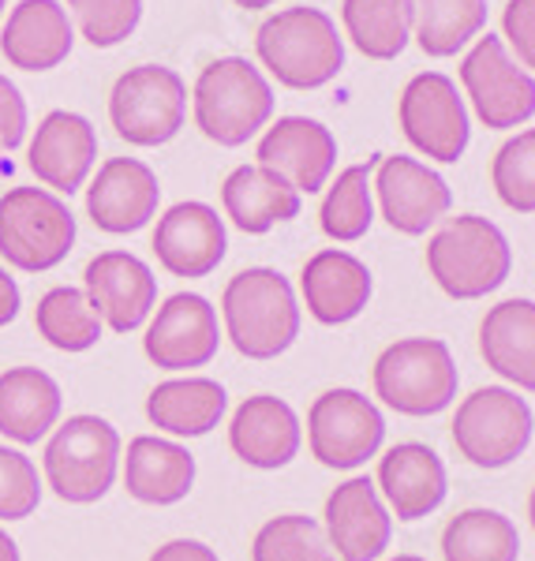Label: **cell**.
<instances>
[{
  "mask_svg": "<svg viewBox=\"0 0 535 561\" xmlns=\"http://www.w3.org/2000/svg\"><path fill=\"white\" fill-rule=\"evenodd\" d=\"M221 325L248 359H277L300 337V300L285 274L270 266L240 270L221 293Z\"/></svg>",
  "mask_w": 535,
  "mask_h": 561,
  "instance_id": "cell-1",
  "label": "cell"
},
{
  "mask_svg": "<svg viewBox=\"0 0 535 561\" xmlns=\"http://www.w3.org/2000/svg\"><path fill=\"white\" fill-rule=\"evenodd\" d=\"M121 431L102 415H71L53 427L42 454V483L68 505H94L121 479Z\"/></svg>",
  "mask_w": 535,
  "mask_h": 561,
  "instance_id": "cell-2",
  "label": "cell"
},
{
  "mask_svg": "<svg viewBox=\"0 0 535 561\" xmlns=\"http://www.w3.org/2000/svg\"><path fill=\"white\" fill-rule=\"evenodd\" d=\"M262 68L288 90H319L344 68V38L319 8H285L262 20L255 34Z\"/></svg>",
  "mask_w": 535,
  "mask_h": 561,
  "instance_id": "cell-3",
  "label": "cell"
},
{
  "mask_svg": "<svg viewBox=\"0 0 535 561\" xmlns=\"http://www.w3.org/2000/svg\"><path fill=\"white\" fill-rule=\"evenodd\" d=\"M428 270L449 300H483L510 280L513 248L491 217L460 214L428 240Z\"/></svg>",
  "mask_w": 535,
  "mask_h": 561,
  "instance_id": "cell-4",
  "label": "cell"
},
{
  "mask_svg": "<svg viewBox=\"0 0 535 561\" xmlns=\"http://www.w3.org/2000/svg\"><path fill=\"white\" fill-rule=\"evenodd\" d=\"M195 128L217 147H243L274 113V87L248 57H217L195 79Z\"/></svg>",
  "mask_w": 535,
  "mask_h": 561,
  "instance_id": "cell-5",
  "label": "cell"
},
{
  "mask_svg": "<svg viewBox=\"0 0 535 561\" xmlns=\"http://www.w3.org/2000/svg\"><path fill=\"white\" fill-rule=\"evenodd\" d=\"M371 382L386 409L408 420H428L457 401L460 370L446 341L405 337L383 348L371 370Z\"/></svg>",
  "mask_w": 535,
  "mask_h": 561,
  "instance_id": "cell-6",
  "label": "cell"
},
{
  "mask_svg": "<svg viewBox=\"0 0 535 561\" xmlns=\"http://www.w3.org/2000/svg\"><path fill=\"white\" fill-rule=\"evenodd\" d=\"M79 225L60 195L45 187H12L0 195V259L23 274L60 266L76 248Z\"/></svg>",
  "mask_w": 535,
  "mask_h": 561,
  "instance_id": "cell-7",
  "label": "cell"
},
{
  "mask_svg": "<svg viewBox=\"0 0 535 561\" xmlns=\"http://www.w3.org/2000/svg\"><path fill=\"white\" fill-rule=\"evenodd\" d=\"M449 434L457 454L468 465L483 468V472H498V468H510L513 460H521L524 449L532 446L535 415L532 404L516 389L483 386L471 389L457 404Z\"/></svg>",
  "mask_w": 535,
  "mask_h": 561,
  "instance_id": "cell-8",
  "label": "cell"
},
{
  "mask_svg": "<svg viewBox=\"0 0 535 561\" xmlns=\"http://www.w3.org/2000/svg\"><path fill=\"white\" fill-rule=\"evenodd\" d=\"M383 409L360 389H326L307 409V449L330 472H356L383 454Z\"/></svg>",
  "mask_w": 535,
  "mask_h": 561,
  "instance_id": "cell-9",
  "label": "cell"
},
{
  "mask_svg": "<svg viewBox=\"0 0 535 561\" xmlns=\"http://www.w3.org/2000/svg\"><path fill=\"white\" fill-rule=\"evenodd\" d=\"M187 116V87L166 65L128 68L109 94V121L132 147H166Z\"/></svg>",
  "mask_w": 535,
  "mask_h": 561,
  "instance_id": "cell-10",
  "label": "cell"
},
{
  "mask_svg": "<svg viewBox=\"0 0 535 561\" xmlns=\"http://www.w3.org/2000/svg\"><path fill=\"white\" fill-rule=\"evenodd\" d=\"M397 121H401L405 139L412 142L423 158L439 165H457L468 150L471 124L468 108L457 83L442 71H423L412 76L397 102Z\"/></svg>",
  "mask_w": 535,
  "mask_h": 561,
  "instance_id": "cell-11",
  "label": "cell"
},
{
  "mask_svg": "<svg viewBox=\"0 0 535 561\" xmlns=\"http://www.w3.org/2000/svg\"><path fill=\"white\" fill-rule=\"evenodd\" d=\"M460 87L476 108L479 124L491 131H513L535 116V76L524 71L498 34H483L460 60Z\"/></svg>",
  "mask_w": 535,
  "mask_h": 561,
  "instance_id": "cell-12",
  "label": "cell"
},
{
  "mask_svg": "<svg viewBox=\"0 0 535 561\" xmlns=\"http://www.w3.org/2000/svg\"><path fill=\"white\" fill-rule=\"evenodd\" d=\"M143 352L161 370H195L206 367L221 348V322L206 296L172 293L147 319Z\"/></svg>",
  "mask_w": 535,
  "mask_h": 561,
  "instance_id": "cell-13",
  "label": "cell"
},
{
  "mask_svg": "<svg viewBox=\"0 0 535 561\" xmlns=\"http://www.w3.org/2000/svg\"><path fill=\"white\" fill-rule=\"evenodd\" d=\"M375 203L394 232H401V237H423V232L434 229L449 214L453 192L439 169H431L428 161L394 153V158L378 161Z\"/></svg>",
  "mask_w": 535,
  "mask_h": 561,
  "instance_id": "cell-14",
  "label": "cell"
},
{
  "mask_svg": "<svg viewBox=\"0 0 535 561\" xmlns=\"http://www.w3.org/2000/svg\"><path fill=\"white\" fill-rule=\"evenodd\" d=\"M322 531L338 561H378L394 539V513L386 510L375 479H341L326 497Z\"/></svg>",
  "mask_w": 535,
  "mask_h": 561,
  "instance_id": "cell-15",
  "label": "cell"
},
{
  "mask_svg": "<svg viewBox=\"0 0 535 561\" xmlns=\"http://www.w3.org/2000/svg\"><path fill=\"white\" fill-rule=\"evenodd\" d=\"M83 293L94 304L102 325H109L113 333H132L153 314L158 277L132 251H102L87 262Z\"/></svg>",
  "mask_w": 535,
  "mask_h": 561,
  "instance_id": "cell-16",
  "label": "cell"
},
{
  "mask_svg": "<svg viewBox=\"0 0 535 561\" xmlns=\"http://www.w3.org/2000/svg\"><path fill=\"white\" fill-rule=\"evenodd\" d=\"M161 270L172 277L198 280L214 274L229 251V229L221 214L206 203H177L158 217V229L150 240Z\"/></svg>",
  "mask_w": 535,
  "mask_h": 561,
  "instance_id": "cell-17",
  "label": "cell"
},
{
  "mask_svg": "<svg viewBox=\"0 0 535 561\" xmlns=\"http://www.w3.org/2000/svg\"><path fill=\"white\" fill-rule=\"evenodd\" d=\"M229 449L255 472L288 468L304 449V423L288 401L274 393H255L240 401L229 420Z\"/></svg>",
  "mask_w": 535,
  "mask_h": 561,
  "instance_id": "cell-18",
  "label": "cell"
},
{
  "mask_svg": "<svg viewBox=\"0 0 535 561\" xmlns=\"http://www.w3.org/2000/svg\"><path fill=\"white\" fill-rule=\"evenodd\" d=\"M161 184L139 158H109L87 187V217L109 237H132L158 214Z\"/></svg>",
  "mask_w": 535,
  "mask_h": 561,
  "instance_id": "cell-19",
  "label": "cell"
},
{
  "mask_svg": "<svg viewBox=\"0 0 535 561\" xmlns=\"http://www.w3.org/2000/svg\"><path fill=\"white\" fill-rule=\"evenodd\" d=\"M259 165L285 176L300 195H319L338 165V139L322 121L281 116L259 139Z\"/></svg>",
  "mask_w": 535,
  "mask_h": 561,
  "instance_id": "cell-20",
  "label": "cell"
},
{
  "mask_svg": "<svg viewBox=\"0 0 535 561\" xmlns=\"http://www.w3.org/2000/svg\"><path fill=\"white\" fill-rule=\"evenodd\" d=\"M375 486L383 494L386 510L397 520L416 524L428 520L434 510L449 497V472L446 460L423 442H397L378 460Z\"/></svg>",
  "mask_w": 535,
  "mask_h": 561,
  "instance_id": "cell-21",
  "label": "cell"
},
{
  "mask_svg": "<svg viewBox=\"0 0 535 561\" xmlns=\"http://www.w3.org/2000/svg\"><path fill=\"white\" fill-rule=\"evenodd\" d=\"M94 158H98L94 124L79 113H68V108H53L38 124L31 150H26L31 173L45 187H53V195H76L87 184Z\"/></svg>",
  "mask_w": 535,
  "mask_h": 561,
  "instance_id": "cell-22",
  "label": "cell"
},
{
  "mask_svg": "<svg viewBox=\"0 0 535 561\" xmlns=\"http://www.w3.org/2000/svg\"><path fill=\"white\" fill-rule=\"evenodd\" d=\"M195 457L172 438L158 434H135L121 454V483L128 497L150 510L180 505L195 486Z\"/></svg>",
  "mask_w": 535,
  "mask_h": 561,
  "instance_id": "cell-23",
  "label": "cell"
},
{
  "mask_svg": "<svg viewBox=\"0 0 535 561\" xmlns=\"http://www.w3.org/2000/svg\"><path fill=\"white\" fill-rule=\"evenodd\" d=\"M371 293H375V277H371L367 262L349 251L326 248L304 262L300 296L307 314L319 325H344L360 319L371 304Z\"/></svg>",
  "mask_w": 535,
  "mask_h": 561,
  "instance_id": "cell-24",
  "label": "cell"
},
{
  "mask_svg": "<svg viewBox=\"0 0 535 561\" xmlns=\"http://www.w3.org/2000/svg\"><path fill=\"white\" fill-rule=\"evenodd\" d=\"M76 31L60 0H20L0 34V53L20 71H53L68 60Z\"/></svg>",
  "mask_w": 535,
  "mask_h": 561,
  "instance_id": "cell-25",
  "label": "cell"
},
{
  "mask_svg": "<svg viewBox=\"0 0 535 561\" xmlns=\"http://www.w3.org/2000/svg\"><path fill=\"white\" fill-rule=\"evenodd\" d=\"M65 412L57 378L42 367H8L0 375V434L12 446H38Z\"/></svg>",
  "mask_w": 535,
  "mask_h": 561,
  "instance_id": "cell-26",
  "label": "cell"
},
{
  "mask_svg": "<svg viewBox=\"0 0 535 561\" xmlns=\"http://www.w3.org/2000/svg\"><path fill=\"white\" fill-rule=\"evenodd\" d=\"M221 206L229 221L248 237H266L274 225H285L300 217L304 195L285 176L270 173L262 165H240L225 176Z\"/></svg>",
  "mask_w": 535,
  "mask_h": 561,
  "instance_id": "cell-27",
  "label": "cell"
},
{
  "mask_svg": "<svg viewBox=\"0 0 535 561\" xmlns=\"http://www.w3.org/2000/svg\"><path fill=\"white\" fill-rule=\"evenodd\" d=\"M479 356L516 389L535 393V300H502L479 322Z\"/></svg>",
  "mask_w": 535,
  "mask_h": 561,
  "instance_id": "cell-28",
  "label": "cell"
},
{
  "mask_svg": "<svg viewBox=\"0 0 535 561\" xmlns=\"http://www.w3.org/2000/svg\"><path fill=\"white\" fill-rule=\"evenodd\" d=\"M229 412V389L214 378H169L147 397V420L172 438H203Z\"/></svg>",
  "mask_w": 535,
  "mask_h": 561,
  "instance_id": "cell-29",
  "label": "cell"
},
{
  "mask_svg": "<svg viewBox=\"0 0 535 561\" xmlns=\"http://www.w3.org/2000/svg\"><path fill=\"white\" fill-rule=\"evenodd\" d=\"M341 23L367 60H397L412 38V0H344Z\"/></svg>",
  "mask_w": 535,
  "mask_h": 561,
  "instance_id": "cell-30",
  "label": "cell"
},
{
  "mask_svg": "<svg viewBox=\"0 0 535 561\" xmlns=\"http://www.w3.org/2000/svg\"><path fill=\"white\" fill-rule=\"evenodd\" d=\"M442 558L446 561H516L521 558V531L498 510H460L442 531Z\"/></svg>",
  "mask_w": 535,
  "mask_h": 561,
  "instance_id": "cell-31",
  "label": "cell"
},
{
  "mask_svg": "<svg viewBox=\"0 0 535 561\" xmlns=\"http://www.w3.org/2000/svg\"><path fill=\"white\" fill-rule=\"evenodd\" d=\"M483 26L487 0H412V31L428 57H457Z\"/></svg>",
  "mask_w": 535,
  "mask_h": 561,
  "instance_id": "cell-32",
  "label": "cell"
},
{
  "mask_svg": "<svg viewBox=\"0 0 535 561\" xmlns=\"http://www.w3.org/2000/svg\"><path fill=\"white\" fill-rule=\"evenodd\" d=\"M34 325H38L45 345L57 352L94 348L105 330L83 288H71V285H57L42 296L38 311H34Z\"/></svg>",
  "mask_w": 535,
  "mask_h": 561,
  "instance_id": "cell-33",
  "label": "cell"
},
{
  "mask_svg": "<svg viewBox=\"0 0 535 561\" xmlns=\"http://www.w3.org/2000/svg\"><path fill=\"white\" fill-rule=\"evenodd\" d=\"M371 221H375V192H371V169L367 165H349L338 180L330 184V192L322 198L319 225L330 240L352 243L364 240Z\"/></svg>",
  "mask_w": 535,
  "mask_h": 561,
  "instance_id": "cell-34",
  "label": "cell"
},
{
  "mask_svg": "<svg viewBox=\"0 0 535 561\" xmlns=\"http://www.w3.org/2000/svg\"><path fill=\"white\" fill-rule=\"evenodd\" d=\"M251 561H338L322 524L307 513H281L251 539Z\"/></svg>",
  "mask_w": 535,
  "mask_h": 561,
  "instance_id": "cell-35",
  "label": "cell"
},
{
  "mask_svg": "<svg viewBox=\"0 0 535 561\" xmlns=\"http://www.w3.org/2000/svg\"><path fill=\"white\" fill-rule=\"evenodd\" d=\"M494 195L516 214H535V128L505 139L491 165Z\"/></svg>",
  "mask_w": 535,
  "mask_h": 561,
  "instance_id": "cell-36",
  "label": "cell"
},
{
  "mask_svg": "<svg viewBox=\"0 0 535 561\" xmlns=\"http://www.w3.org/2000/svg\"><path fill=\"white\" fill-rule=\"evenodd\" d=\"M68 8L94 49L128 42L143 20V0H68Z\"/></svg>",
  "mask_w": 535,
  "mask_h": 561,
  "instance_id": "cell-37",
  "label": "cell"
},
{
  "mask_svg": "<svg viewBox=\"0 0 535 561\" xmlns=\"http://www.w3.org/2000/svg\"><path fill=\"white\" fill-rule=\"evenodd\" d=\"M42 505V476L38 465L23 449L0 446V520H26Z\"/></svg>",
  "mask_w": 535,
  "mask_h": 561,
  "instance_id": "cell-38",
  "label": "cell"
},
{
  "mask_svg": "<svg viewBox=\"0 0 535 561\" xmlns=\"http://www.w3.org/2000/svg\"><path fill=\"white\" fill-rule=\"evenodd\" d=\"M502 42H510L524 71L535 76V0H510L502 12Z\"/></svg>",
  "mask_w": 535,
  "mask_h": 561,
  "instance_id": "cell-39",
  "label": "cell"
},
{
  "mask_svg": "<svg viewBox=\"0 0 535 561\" xmlns=\"http://www.w3.org/2000/svg\"><path fill=\"white\" fill-rule=\"evenodd\" d=\"M26 139V102L12 79L0 76V150H15Z\"/></svg>",
  "mask_w": 535,
  "mask_h": 561,
  "instance_id": "cell-40",
  "label": "cell"
},
{
  "mask_svg": "<svg viewBox=\"0 0 535 561\" xmlns=\"http://www.w3.org/2000/svg\"><path fill=\"white\" fill-rule=\"evenodd\" d=\"M150 561H221L214 547L203 539H169L150 554Z\"/></svg>",
  "mask_w": 535,
  "mask_h": 561,
  "instance_id": "cell-41",
  "label": "cell"
},
{
  "mask_svg": "<svg viewBox=\"0 0 535 561\" xmlns=\"http://www.w3.org/2000/svg\"><path fill=\"white\" fill-rule=\"evenodd\" d=\"M20 307H23L20 285H15V277L8 274L4 266H0V330L20 319Z\"/></svg>",
  "mask_w": 535,
  "mask_h": 561,
  "instance_id": "cell-42",
  "label": "cell"
},
{
  "mask_svg": "<svg viewBox=\"0 0 535 561\" xmlns=\"http://www.w3.org/2000/svg\"><path fill=\"white\" fill-rule=\"evenodd\" d=\"M0 561H23V554H20V542H15L12 536H8L4 528H0Z\"/></svg>",
  "mask_w": 535,
  "mask_h": 561,
  "instance_id": "cell-43",
  "label": "cell"
},
{
  "mask_svg": "<svg viewBox=\"0 0 535 561\" xmlns=\"http://www.w3.org/2000/svg\"><path fill=\"white\" fill-rule=\"evenodd\" d=\"M236 8H243V12H266V8H274L277 0H232Z\"/></svg>",
  "mask_w": 535,
  "mask_h": 561,
  "instance_id": "cell-44",
  "label": "cell"
},
{
  "mask_svg": "<svg viewBox=\"0 0 535 561\" xmlns=\"http://www.w3.org/2000/svg\"><path fill=\"white\" fill-rule=\"evenodd\" d=\"M528 520H532V531H535V486H532V494H528Z\"/></svg>",
  "mask_w": 535,
  "mask_h": 561,
  "instance_id": "cell-45",
  "label": "cell"
},
{
  "mask_svg": "<svg viewBox=\"0 0 535 561\" xmlns=\"http://www.w3.org/2000/svg\"><path fill=\"white\" fill-rule=\"evenodd\" d=\"M389 561H428V558H420V554H397V558H389Z\"/></svg>",
  "mask_w": 535,
  "mask_h": 561,
  "instance_id": "cell-46",
  "label": "cell"
},
{
  "mask_svg": "<svg viewBox=\"0 0 535 561\" xmlns=\"http://www.w3.org/2000/svg\"><path fill=\"white\" fill-rule=\"evenodd\" d=\"M0 15H4V0H0Z\"/></svg>",
  "mask_w": 535,
  "mask_h": 561,
  "instance_id": "cell-47",
  "label": "cell"
}]
</instances>
